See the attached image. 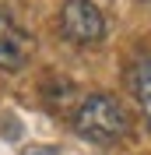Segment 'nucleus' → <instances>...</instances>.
<instances>
[{
  "label": "nucleus",
  "mask_w": 151,
  "mask_h": 155,
  "mask_svg": "<svg viewBox=\"0 0 151 155\" xmlns=\"http://www.w3.org/2000/svg\"><path fill=\"white\" fill-rule=\"evenodd\" d=\"M74 130L92 145H116L130 130V116L116 95L95 92L74 109Z\"/></svg>",
  "instance_id": "1"
},
{
  "label": "nucleus",
  "mask_w": 151,
  "mask_h": 155,
  "mask_svg": "<svg viewBox=\"0 0 151 155\" xmlns=\"http://www.w3.org/2000/svg\"><path fill=\"white\" fill-rule=\"evenodd\" d=\"M60 32L77 46H95L105 35V14L92 0H67L60 11Z\"/></svg>",
  "instance_id": "2"
},
{
  "label": "nucleus",
  "mask_w": 151,
  "mask_h": 155,
  "mask_svg": "<svg viewBox=\"0 0 151 155\" xmlns=\"http://www.w3.org/2000/svg\"><path fill=\"white\" fill-rule=\"evenodd\" d=\"M28 53H32V39L11 14L0 11V71H21L28 64Z\"/></svg>",
  "instance_id": "3"
},
{
  "label": "nucleus",
  "mask_w": 151,
  "mask_h": 155,
  "mask_svg": "<svg viewBox=\"0 0 151 155\" xmlns=\"http://www.w3.org/2000/svg\"><path fill=\"white\" fill-rule=\"evenodd\" d=\"M133 92H137V102H141V113L148 120V130H151V57H144L133 71Z\"/></svg>",
  "instance_id": "4"
},
{
  "label": "nucleus",
  "mask_w": 151,
  "mask_h": 155,
  "mask_svg": "<svg viewBox=\"0 0 151 155\" xmlns=\"http://www.w3.org/2000/svg\"><path fill=\"white\" fill-rule=\"evenodd\" d=\"M21 155H60V148H53V145H28Z\"/></svg>",
  "instance_id": "5"
}]
</instances>
